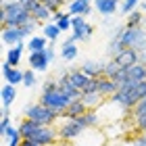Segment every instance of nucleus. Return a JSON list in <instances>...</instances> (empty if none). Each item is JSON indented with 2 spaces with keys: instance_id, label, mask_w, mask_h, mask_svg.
<instances>
[{
  "instance_id": "obj_1",
  "label": "nucleus",
  "mask_w": 146,
  "mask_h": 146,
  "mask_svg": "<svg viewBox=\"0 0 146 146\" xmlns=\"http://www.w3.org/2000/svg\"><path fill=\"white\" fill-rule=\"evenodd\" d=\"M29 19H34L31 13L25 9L19 0L17 2L0 4V25H2V29H6V27H23Z\"/></svg>"
},
{
  "instance_id": "obj_2",
  "label": "nucleus",
  "mask_w": 146,
  "mask_h": 146,
  "mask_svg": "<svg viewBox=\"0 0 146 146\" xmlns=\"http://www.w3.org/2000/svg\"><path fill=\"white\" fill-rule=\"evenodd\" d=\"M111 38H117L123 48H136L138 52H146V29L144 27H127L121 25L113 31Z\"/></svg>"
},
{
  "instance_id": "obj_3",
  "label": "nucleus",
  "mask_w": 146,
  "mask_h": 146,
  "mask_svg": "<svg viewBox=\"0 0 146 146\" xmlns=\"http://www.w3.org/2000/svg\"><path fill=\"white\" fill-rule=\"evenodd\" d=\"M25 119L40 123V125H56V121L61 119V113L44 107L42 102H34V104L25 107Z\"/></svg>"
},
{
  "instance_id": "obj_4",
  "label": "nucleus",
  "mask_w": 146,
  "mask_h": 146,
  "mask_svg": "<svg viewBox=\"0 0 146 146\" xmlns=\"http://www.w3.org/2000/svg\"><path fill=\"white\" fill-rule=\"evenodd\" d=\"M40 102L44 104V107H48L56 113H63L67 111V107L73 102L67 94H63L61 90H42V94H40Z\"/></svg>"
},
{
  "instance_id": "obj_5",
  "label": "nucleus",
  "mask_w": 146,
  "mask_h": 146,
  "mask_svg": "<svg viewBox=\"0 0 146 146\" xmlns=\"http://www.w3.org/2000/svg\"><path fill=\"white\" fill-rule=\"evenodd\" d=\"M56 129H58V138L65 142H75L79 136L84 134V127L77 123V119H67V117H63L56 121Z\"/></svg>"
},
{
  "instance_id": "obj_6",
  "label": "nucleus",
  "mask_w": 146,
  "mask_h": 146,
  "mask_svg": "<svg viewBox=\"0 0 146 146\" xmlns=\"http://www.w3.org/2000/svg\"><path fill=\"white\" fill-rule=\"evenodd\" d=\"M27 140L36 142L40 146H52L58 140V129H56V125H40V129L34 131Z\"/></svg>"
},
{
  "instance_id": "obj_7",
  "label": "nucleus",
  "mask_w": 146,
  "mask_h": 146,
  "mask_svg": "<svg viewBox=\"0 0 146 146\" xmlns=\"http://www.w3.org/2000/svg\"><path fill=\"white\" fill-rule=\"evenodd\" d=\"M113 61H115L121 69H129V67H134V65L146 61V56L142 54V52H138L136 48H123Z\"/></svg>"
},
{
  "instance_id": "obj_8",
  "label": "nucleus",
  "mask_w": 146,
  "mask_h": 146,
  "mask_svg": "<svg viewBox=\"0 0 146 146\" xmlns=\"http://www.w3.org/2000/svg\"><path fill=\"white\" fill-rule=\"evenodd\" d=\"M71 27H73V36H75V40H82V42H86V40H90V36L94 34V25L86 21V17H71Z\"/></svg>"
},
{
  "instance_id": "obj_9",
  "label": "nucleus",
  "mask_w": 146,
  "mask_h": 146,
  "mask_svg": "<svg viewBox=\"0 0 146 146\" xmlns=\"http://www.w3.org/2000/svg\"><path fill=\"white\" fill-rule=\"evenodd\" d=\"M27 63H29V69H34L36 73H44V71H48L50 58L46 56V50H42V52H29Z\"/></svg>"
},
{
  "instance_id": "obj_10",
  "label": "nucleus",
  "mask_w": 146,
  "mask_h": 146,
  "mask_svg": "<svg viewBox=\"0 0 146 146\" xmlns=\"http://www.w3.org/2000/svg\"><path fill=\"white\" fill-rule=\"evenodd\" d=\"M23 69H19V67H11L9 63H2V77H4V82L6 84H11V86H19V84H23Z\"/></svg>"
},
{
  "instance_id": "obj_11",
  "label": "nucleus",
  "mask_w": 146,
  "mask_h": 146,
  "mask_svg": "<svg viewBox=\"0 0 146 146\" xmlns=\"http://www.w3.org/2000/svg\"><path fill=\"white\" fill-rule=\"evenodd\" d=\"M92 9H94V2L92 0H71L69 2V15L71 17H90Z\"/></svg>"
},
{
  "instance_id": "obj_12",
  "label": "nucleus",
  "mask_w": 146,
  "mask_h": 146,
  "mask_svg": "<svg viewBox=\"0 0 146 146\" xmlns=\"http://www.w3.org/2000/svg\"><path fill=\"white\" fill-rule=\"evenodd\" d=\"M94 9L104 17H113L117 11H121V0H94Z\"/></svg>"
},
{
  "instance_id": "obj_13",
  "label": "nucleus",
  "mask_w": 146,
  "mask_h": 146,
  "mask_svg": "<svg viewBox=\"0 0 146 146\" xmlns=\"http://www.w3.org/2000/svg\"><path fill=\"white\" fill-rule=\"evenodd\" d=\"M23 40H27L23 34L21 27H6L2 29V42L6 46H17V44H23Z\"/></svg>"
},
{
  "instance_id": "obj_14",
  "label": "nucleus",
  "mask_w": 146,
  "mask_h": 146,
  "mask_svg": "<svg viewBox=\"0 0 146 146\" xmlns=\"http://www.w3.org/2000/svg\"><path fill=\"white\" fill-rule=\"evenodd\" d=\"M104 65H107V61H104V63L102 61H86L79 69H82L88 77L96 79V77H102L104 75Z\"/></svg>"
},
{
  "instance_id": "obj_15",
  "label": "nucleus",
  "mask_w": 146,
  "mask_h": 146,
  "mask_svg": "<svg viewBox=\"0 0 146 146\" xmlns=\"http://www.w3.org/2000/svg\"><path fill=\"white\" fill-rule=\"evenodd\" d=\"M69 82L73 84V88H77L79 92H84V90L90 86L92 77H88V75H86V73H84L82 69H73V71L69 73Z\"/></svg>"
},
{
  "instance_id": "obj_16",
  "label": "nucleus",
  "mask_w": 146,
  "mask_h": 146,
  "mask_svg": "<svg viewBox=\"0 0 146 146\" xmlns=\"http://www.w3.org/2000/svg\"><path fill=\"white\" fill-rule=\"evenodd\" d=\"M77 123L82 125L84 129H94V127H98V123H100V115H98V111L90 109L88 113H84L82 117H77Z\"/></svg>"
},
{
  "instance_id": "obj_17",
  "label": "nucleus",
  "mask_w": 146,
  "mask_h": 146,
  "mask_svg": "<svg viewBox=\"0 0 146 146\" xmlns=\"http://www.w3.org/2000/svg\"><path fill=\"white\" fill-rule=\"evenodd\" d=\"M98 79V92L104 96V98H113L117 94V90H119V86L113 82V79H109V77H96Z\"/></svg>"
},
{
  "instance_id": "obj_18",
  "label": "nucleus",
  "mask_w": 146,
  "mask_h": 146,
  "mask_svg": "<svg viewBox=\"0 0 146 146\" xmlns=\"http://www.w3.org/2000/svg\"><path fill=\"white\" fill-rule=\"evenodd\" d=\"M82 102L88 109L98 111V107H102V104H104V96L100 94V92H82Z\"/></svg>"
},
{
  "instance_id": "obj_19",
  "label": "nucleus",
  "mask_w": 146,
  "mask_h": 146,
  "mask_svg": "<svg viewBox=\"0 0 146 146\" xmlns=\"http://www.w3.org/2000/svg\"><path fill=\"white\" fill-rule=\"evenodd\" d=\"M88 111H90V109L82 102V98H77V100H73L69 107H67V111L63 113V117H67V119H77V117H82L84 113H88Z\"/></svg>"
},
{
  "instance_id": "obj_20",
  "label": "nucleus",
  "mask_w": 146,
  "mask_h": 146,
  "mask_svg": "<svg viewBox=\"0 0 146 146\" xmlns=\"http://www.w3.org/2000/svg\"><path fill=\"white\" fill-rule=\"evenodd\" d=\"M23 44H17V46H11L9 50H6V56L4 61L11 65V67H19V63H21V54H23Z\"/></svg>"
},
{
  "instance_id": "obj_21",
  "label": "nucleus",
  "mask_w": 146,
  "mask_h": 146,
  "mask_svg": "<svg viewBox=\"0 0 146 146\" xmlns=\"http://www.w3.org/2000/svg\"><path fill=\"white\" fill-rule=\"evenodd\" d=\"M0 100H2V107H11L17 100V86L4 84L2 90H0Z\"/></svg>"
},
{
  "instance_id": "obj_22",
  "label": "nucleus",
  "mask_w": 146,
  "mask_h": 146,
  "mask_svg": "<svg viewBox=\"0 0 146 146\" xmlns=\"http://www.w3.org/2000/svg\"><path fill=\"white\" fill-rule=\"evenodd\" d=\"M31 17L36 19V21H40L42 25H46V23H52V13L48 11V6H44V4H38L34 11H31Z\"/></svg>"
},
{
  "instance_id": "obj_23",
  "label": "nucleus",
  "mask_w": 146,
  "mask_h": 146,
  "mask_svg": "<svg viewBox=\"0 0 146 146\" xmlns=\"http://www.w3.org/2000/svg\"><path fill=\"white\" fill-rule=\"evenodd\" d=\"M48 40H46L44 36H31L29 40H27V50L29 52H42V50H46L48 48Z\"/></svg>"
},
{
  "instance_id": "obj_24",
  "label": "nucleus",
  "mask_w": 146,
  "mask_h": 146,
  "mask_svg": "<svg viewBox=\"0 0 146 146\" xmlns=\"http://www.w3.org/2000/svg\"><path fill=\"white\" fill-rule=\"evenodd\" d=\"M6 142V146H21V142H23V136H21V131H19V127H15V125H11L9 129H6V134L2 136Z\"/></svg>"
},
{
  "instance_id": "obj_25",
  "label": "nucleus",
  "mask_w": 146,
  "mask_h": 146,
  "mask_svg": "<svg viewBox=\"0 0 146 146\" xmlns=\"http://www.w3.org/2000/svg\"><path fill=\"white\" fill-rule=\"evenodd\" d=\"M61 34H63V31L58 29L56 23H46V25H42V36L48 40V42H52V44L58 40V36H61Z\"/></svg>"
},
{
  "instance_id": "obj_26",
  "label": "nucleus",
  "mask_w": 146,
  "mask_h": 146,
  "mask_svg": "<svg viewBox=\"0 0 146 146\" xmlns=\"http://www.w3.org/2000/svg\"><path fill=\"white\" fill-rule=\"evenodd\" d=\"M52 23H56V25H58V29H61V31L73 29V27H71V15H69V13H63V11H58L56 15L52 17Z\"/></svg>"
},
{
  "instance_id": "obj_27",
  "label": "nucleus",
  "mask_w": 146,
  "mask_h": 146,
  "mask_svg": "<svg viewBox=\"0 0 146 146\" xmlns=\"http://www.w3.org/2000/svg\"><path fill=\"white\" fill-rule=\"evenodd\" d=\"M77 46L75 44H69V46H61V58H63V61H75V58H77Z\"/></svg>"
},
{
  "instance_id": "obj_28",
  "label": "nucleus",
  "mask_w": 146,
  "mask_h": 146,
  "mask_svg": "<svg viewBox=\"0 0 146 146\" xmlns=\"http://www.w3.org/2000/svg\"><path fill=\"white\" fill-rule=\"evenodd\" d=\"M119 73H121V67L113 61V58H109L107 65H104V77H109V79H115Z\"/></svg>"
},
{
  "instance_id": "obj_29",
  "label": "nucleus",
  "mask_w": 146,
  "mask_h": 146,
  "mask_svg": "<svg viewBox=\"0 0 146 146\" xmlns=\"http://www.w3.org/2000/svg\"><path fill=\"white\" fill-rule=\"evenodd\" d=\"M121 50H123L121 42H119L117 38H111V40H109V44H107V54H109V58H115Z\"/></svg>"
},
{
  "instance_id": "obj_30",
  "label": "nucleus",
  "mask_w": 146,
  "mask_h": 146,
  "mask_svg": "<svg viewBox=\"0 0 146 146\" xmlns=\"http://www.w3.org/2000/svg\"><path fill=\"white\" fill-rule=\"evenodd\" d=\"M142 21H144V15L140 11H134L127 15V21H125V25L127 27H142Z\"/></svg>"
},
{
  "instance_id": "obj_31",
  "label": "nucleus",
  "mask_w": 146,
  "mask_h": 146,
  "mask_svg": "<svg viewBox=\"0 0 146 146\" xmlns=\"http://www.w3.org/2000/svg\"><path fill=\"white\" fill-rule=\"evenodd\" d=\"M129 117H131V119H140V117H146V98H142V100H140V102H138L134 109L129 111Z\"/></svg>"
},
{
  "instance_id": "obj_32",
  "label": "nucleus",
  "mask_w": 146,
  "mask_h": 146,
  "mask_svg": "<svg viewBox=\"0 0 146 146\" xmlns=\"http://www.w3.org/2000/svg\"><path fill=\"white\" fill-rule=\"evenodd\" d=\"M40 25H42V23H40V21H36V19H29V21H27V23H25V25H23V27H21V29H23V34H25V38H27V40H29L31 36H34V34H36V29L40 27Z\"/></svg>"
},
{
  "instance_id": "obj_33",
  "label": "nucleus",
  "mask_w": 146,
  "mask_h": 146,
  "mask_svg": "<svg viewBox=\"0 0 146 146\" xmlns=\"http://www.w3.org/2000/svg\"><path fill=\"white\" fill-rule=\"evenodd\" d=\"M36 84H38V79H36V71H34V69H25V73H23V86L31 90Z\"/></svg>"
},
{
  "instance_id": "obj_34",
  "label": "nucleus",
  "mask_w": 146,
  "mask_h": 146,
  "mask_svg": "<svg viewBox=\"0 0 146 146\" xmlns=\"http://www.w3.org/2000/svg\"><path fill=\"white\" fill-rule=\"evenodd\" d=\"M142 0H121V13L123 15H129V13L136 11V6H140Z\"/></svg>"
},
{
  "instance_id": "obj_35",
  "label": "nucleus",
  "mask_w": 146,
  "mask_h": 146,
  "mask_svg": "<svg viewBox=\"0 0 146 146\" xmlns=\"http://www.w3.org/2000/svg\"><path fill=\"white\" fill-rule=\"evenodd\" d=\"M63 4H65V0H46V2H44V6H48V11L52 13V15H56Z\"/></svg>"
},
{
  "instance_id": "obj_36",
  "label": "nucleus",
  "mask_w": 146,
  "mask_h": 146,
  "mask_svg": "<svg viewBox=\"0 0 146 146\" xmlns=\"http://www.w3.org/2000/svg\"><path fill=\"white\" fill-rule=\"evenodd\" d=\"M9 127H11V117H2L0 119V136H4Z\"/></svg>"
},
{
  "instance_id": "obj_37",
  "label": "nucleus",
  "mask_w": 146,
  "mask_h": 146,
  "mask_svg": "<svg viewBox=\"0 0 146 146\" xmlns=\"http://www.w3.org/2000/svg\"><path fill=\"white\" fill-rule=\"evenodd\" d=\"M134 127L138 129V131H146V117H140V119H134Z\"/></svg>"
},
{
  "instance_id": "obj_38",
  "label": "nucleus",
  "mask_w": 146,
  "mask_h": 146,
  "mask_svg": "<svg viewBox=\"0 0 146 146\" xmlns=\"http://www.w3.org/2000/svg\"><path fill=\"white\" fill-rule=\"evenodd\" d=\"M134 146H146V136H138V138H134Z\"/></svg>"
},
{
  "instance_id": "obj_39",
  "label": "nucleus",
  "mask_w": 146,
  "mask_h": 146,
  "mask_svg": "<svg viewBox=\"0 0 146 146\" xmlns=\"http://www.w3.org/2000/svg\"><path fill=\"white\" fill-rule=\"evenodd\" d=\"M0 117H9V107H0Z\"/></svg>"
},
{
  "instance_id": "obj_40",
  "label": "nucleus",
  "mask_w": 146,
  "mask_h": 146,
  "mask_svg": "<svg viewBox=\"0 0 146 146\" xmlns=\"http://www.w3.org/2000/svg\"><path fill=\"white\" fill-rule=\"evenodd\" d=\"M21 146H40V144H36V142H31V140H23V142H21Z\"/></svg>"
},
{
  "instance_id": "obj_41",
  "label": "nucleus",
  "mask_w": 146,
  "mask_h": 146,
  "mask_svg": "<svg viewBox=\"0 0 146 146\" xmlns=\"http://www.w3.org/2000/svg\"><path fill=\"white\" fill-rule=\"evenodd\" d=\"M140 9H142V11L146 13V0H142V2H140Z\"/></svg>"
},
{
  "instance_id": "obj_42",
  "label": "nucleus",
  "mask_w": 146,
  "mask_h": 146,
  "mask_svg": "<svg viewBox=\"0 0 146 146\" xmlns=\"http://www.w3.org/2000/svg\"><path fill=\"white\" fill-rule=\"evenodd\" d=\"M142 136H146V131H144V134H142Z\"/></svg>"
},
{
  "instance_id": "obj_43",
  "label": "nucleus",
  "mask_w": 146,
  "mask_h": 146,
  "mask_svg": "<svg viewBox=\"0 0 146 146\" xmlns=\"http://www.w3.org/2000/svg\"><path fill=\"white\" fill-rule=\"evenodd\" d=\"M144 56H146V52H144Z\"/></svg>"
}]
</instances>
